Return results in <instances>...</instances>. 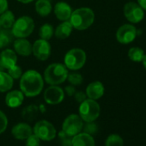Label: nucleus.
Listing matches in <instances>:
<instances>
[{
  "instance_id": "obj_1",
  "label": "nucleus",
  "mask_w": 146,
  "mask_h": 146,
  "mask_svg": "<svg viewBox=\"0 0 146 146\" xmlns=\"http://www.w3.org/2000/svg\"><path fill=\"white\" fill-rule=\"evenodd\" d=\"M44 87V80L40 73L35 70L24 72L20 79V89L24 96L34 97L40 94Z\"/></svg>"
},
{
  "instance_id": "obj_2",
  "label": "nucleus",
  "mask_w": 146,
  "mask_h": 146,
  "mask_svg": "<svg viewBox=\"0 0 146 146\" xmlns=\"http://www.w3.org/2000/svg\"><path fill=\"white\" fill-rule=\"evenodd\" d=\"M95 21L94 11L86 7L77 9L72 11L70 17V22L73 27L78 30H85L89 29Z\"/></svg>"
},
{
  "instance_id": "obj_3",
  "label": "nucleus",
  "mask_w": 146,
  "mask_h": 146,
  "mask_svg": "<svg viewBox=\"0 0 146 146\" xmlns=\"http://www.w3.org/2000/svg\"><path fill=\"white\" fill-rule=\"evenodd\" d=\"M68 69L60 63H53L49 64L44 72V78L50 85H58L67 79Z\"/></svg>"
},
{
  "instance_id": "obj_4",
  "label": "nucleus",
  "mask_w": 146,
  "mask_h": 146,
  "mask_svg": "<svg viewBox=\"0 0 146 146\" xmlns=\"http://www.w3.org/2000/svg\"><path fill=\"white\" fill-rule=\"evenodd\" d=\"M86 62V53L81 48H72L64 56V65L68 70L81 69Z\"/></svg>"
},
{
  "instance_id": "obj_5",
  "label": "nucleus",
  "mask_w": 146,
  "mask_h": 146,
  "mask_svg": "<svg viewBox=\"0 0 146 146\" xmlns=\"http://www.w3.org/2000/svg\"><path fill=\"white\" fill-rule=\"evenodd\" d=\"M100 112V105L95 100L86 99L85 101L80 103L79 116L86 123L95 121L99 117Z\"/></svg>"
},
{
  "instance_id": "obj_6",
  "label": "nucleus",
  "mask_w": 146,
  "mask_h": 146,
  "mask_svg": "<svg viewBox=\"0 0 146 146\" xmlns=\"http://www.w3.org/2000/svg\"><path fill=\"white\" fill-rule=\"evenodd\" d=\"M34 29V20L29 17L24 16L15 21L11 28V32L17 38H26L33 33Z\"/></svg>"
},
{
  "instance_id": "obj_7",
  "label": "nucleus",
  "mask_w": 146,
  "mask_h": 146,
  "mask_svg": "<svg viewBox=\"0 0 146 146\" xmlns=\"http://www.w3.org/2000/svg\"><path fill=\"white\" fill-rule=\"evenodd\" d=\"M34 133L40 139L44 141L52 140L56 137V129L47 120L38 121L34 127Z\"/></svg>"
},
{
  "instance_id": "obj_8",
  "label": "nucleus",
  "mask_w": 146,
  "mask_h": 146,
  "mask_svg": "<svg viewBox=\"0 0 146 146\" xmlns=\"http://www.w3.org/2000/svg\"><path fill=\"white\" fill-rule=\"evenodd\" d=\"M84 128V123L81 117L78 114H70L64 121L62 129L69 136L74 137L81 132Z\"/></svg>"
},
{
  "instance_id": "obj_9",
  "label": "nucleus",
  "mask_w": 146,
  "mask_h": 146,
  "mask_svg": "<svg viewBox=\"0 0 146 146\" xmlns=\"http://www.w3.org/2000/svg\"><path fill=\"white\" fill-rule=\"evenodd\" d=\"M124 15L125 18L132 23H137L141 22L144 17L143 10L138 5L133 2L127 3L125 5Z\"/></svg>"
},
{
  "instance_id": "obj_10",
  "label": "nucleus",
  "mask_w": 146,
  "mask_h": 146,
  "mask_svg": "<svg viewBox=\"0 0 146 146\" xmlns=\"http://www.w3.org/2000/svg\"><path fill=\"white\" fill-rule=\"evenodd\" d=\"M32 53L39 60H46L51 55L50 43L42 39L37 40L32 46Z\"/></svg>"
},
{
  "instance_id": "obj_11",
  "label": "nucleus",
  "mask_w": 146,
  "mask_h": 146,
  "mask_svg": "<svg viewBox=\"0 0 146 146\" xmlns=\"http://www.w3.org/2000/svg\"><path fill=\"white\" fill-rule=\"evenodd\" d=\"M137 36V30L134 26L131 24H125L119 28L116 33L117 40L121 44H129L135 40Z\"/></svg>"
},
{
  "instance_id": "obj_12",
  "label": "nucleus",
  "mask_w": 146,
  "mask_h": 146,
  "mask_svg": "<svg viewBox=\"0 0 146 146\" xmlns=\"http://www.w3.org/2000/svg\"><path fill=\"white\" fill-rule=\"evenodd\" d=\"M64 98V92L58 85H51L44 92V99L50 105H57L63 102Z\"/></svg>"
},
{
  "instance_id": "obj_13",
  "label": "nucleus",
  "mask_w": 146,
  "mask_h": 146,
  "mask_svg": "<svg viewBox=\"0 0 146 146\" xmlns=\"http://www.w3.org/2000/svg\"><path fill=\"white\" fill-rule=\"evenodd\" d=\"M104 91L105 89L103 84L99 81H96L88 85L86 89V96L87 97H89V99L96 101L102 97V96L104 95Z\"/></svg>"
},
{
  "instance_id": "obj_14",
  "label": "nucleus",
  "mask_w": 146,
  "mask_h": 146,
  "mask_svg": "<svg viewBox=\"0 0 146 146\" xmlns=\"http://www.w3.org/2000/svg\"><path fill=\"white\" fill-rule=\"evenodd\" d=\"M71 7L65 2H58L54 6V14L60 21H68L71 16Z\"/></svg>"
},
{
  "instance_id": "obj_15",
  "label": "nucleus",
  "mask_w": 146,
  "mask_h": 146,
  "mask_svg": "<svg viewBox=\"0 0 146 146\" xmlns=\"http://www.w3.org/2000/svg\"><path fill=\"white\" fill-rule=\"evenodd\" d=\"M32 132H33V130L31 126L26 123H19L16 125L11 130V133L13 137L20 140L27 139L32 134Z\"/></svg>"
},
{
  "instance_id": "obj_16",
  "label": "nucleus",
  "mask_w": 146,
  "mask_h": 146,
  "mask_svg": "<svg viewBox=\"0 0 146 146\" xmlns=\"http://www.w3.org/2000/svg\"><path fill=\"white\" fill-rule=\"evenodd\" d=\"M0 62L2 63L5 69H10L11 67L17 64V56L15 51L11 49H5L0 53Z\"/></svg>"
},
{
  "instance_id": "obj_17",
  "label": "nucleus",
  "mask_w": 146,
  "mask_h": 146,
  "mask_svg": "<svg viewBox=\"0 0 146 146\" xmlns=\"http://www.w3.org/2000/svg\"><path fill=\"white\" fill-rule=\"evenodd\" d=\"M24 100V95L21 90H12L6 95L5 103L11 108H18Z\"/></svg>"
},
{
  "instance_id": "obj_18",
  "label": "nucleus",
  "mask_w": 146,
  "mask_h": 146,
  "mask_svg": "<svg viewBox=\"0 0 146 146\" xmlns=\"http://www.w3.org/2000/svg\"><path fill=\"white\" fill-rule=\"evenodd\" d=\"M72 146H96V143L92 135L80 132L72 137Z\"/></svg>"
},
{
  "instance_id": "obj_19",
  "label": "nucleus",
  "mask_w": 146,
  "mask_h": 146,
  "mask_svg": "<svg viewBox=\"0 0 146 146\" xmlns=\"http://www.w3.org/2000/svg\"><path fill=\"white\" fill-rule=\"evenodd\" d=\"M15 52L19 55L27 57L32 53V45L25 38H18L14 42Z\"/></svg>"
},
{
  "instance_id": "obj_20",
  "label": "nucleus",
  "mask_w": 146,
  "mask_h": 146,
  "mask_svg": "<svg viewBox=\"0 0 146 146\" xmlns=\"http://www.w3.org/2000/svg\"><path fill=\"white\" fill-rule=\"evenodd\" d=\"M73 27L70 23V22L68 21H64L63 23H61L56 29L54 35L55 36L59 39V40H64L66 38H68L71 32H72Z\"/></svg>"
},
{
  "instance_id": "obj_21",
  "label": "nucleus",
  "mask_w": 146,
  "mask_h": 146,
  "mask_svg": "<svg viewBox=\"0 0 146 146\" xmlns=\"http://www.w3.org/2000/svg\"><path fill=\"white\" fill-rule=\"evenodd\" d=\"M35 11L40 17H47L52 11V5L49 0H38L35 4Z\"/></svg>"
},
{
  "instance_id": "obj_22",
  "label": "nucleus",
  "mask_w": 146,
  "mask_h": 146,
  "mask_svg": "<svg viewBox=\"0 0 146 146\" xmlns=\"http://www.w3.org/2000/svg\"><path fill=\"white\" fill-rule=\"evenodd\" d=\"M14 79L9 75V73L0 71V92H6L13 87Z\"/></svg>"
},
{
  "instance_id": "obj_23",
  "label": "nucleus",
  "mask_w": 146,
  "mask_h": 146,
  "mask_svg": "<svg viewBox=\"0 0 146 146\" xmlns=\"http://www.w3.org/2000/svg\"><path fill=\"white\" fill-rule=\"evenodd\" d=\"M15 21V16L13 12L11 11L7 10L0 16V24H1V27H3L4 29H11Z\"/></svg>"
},
{
  "instance_id": "obj_24",
  "label": "nucleus",
  "mask_w": 146,
  "mask_h": 146,
  "mask_svg": "<svg viewBox=\"0 0 146 146\" xmlns=\"http://www.w3.org/2000/svg\"><path fill=\"white\" fill-rule=\"evenodd\" d=\"M13 34L11 30L4 29L0 30V48H5L12 42Z\"/></svg>"
},
{
  "instance_id": "obj_25",
  "label": "nucleus",
  "mask_w": 146,
  "mask_h": 146,
  "mask_svg": "<svg viewBox=\"0 0 146 146\" xmlns=\"http://www.w3.org/2000/svg\"><path fill=\"white\" fill-rule=\"evenodd\" d=\"M38 114V108L35 105H30L26 107L23 112H22V116L25 120L28 121H33Z\"/></svg>"
},
{
  "instance_id": "obj_26",
  "label": "nucleus",
  "mask_w": 146,
  "mask_h": 146,
  "mask_svg": "<svg viewBox=\"0 0 146 146\" xmlns=\"http://www.w3.org/2000/svg\"><path fill=\"white\" fill-rule=\"evenodd\" d=\"M54 34V30H53V27L51 24L46 23L44 25H42L39 31V35L40 39L45 40H48L52 38V36Z\"/></svg>"
},
{
  "instance_id": "obj_27",
  "label": "nucleus",
  "mask_w": 146,
  "mask_h": 146,
  "mask_svg": "<svg viewBox=\"0 0 146 146\" xmlns=\"http://www.w3.org/2000/svg\"><path fill=\"white\" fill-rule=\"evenodd\" d=\"M143 51L139 47H131L128 52V57L134 62H141L144 57Z\"/></svg>"
},
{
  "instance_id": "obj_28",
  "label": "nucleus",
  "mask_w": 146,
  "mask_h": 146,
  "mask_svg": "<svg viewBox=\"0 0 146 146\" xmlns=\"http://www.w3.org/2000/svg\"><path fill=\"white\" fill-rule=\"evenodd\" d=\"M105 146H124V140L118 134H111L106 139Z\"/></svg>"
},
{
  "instance_id": "obj_29",
  "label": "nucleus",
  "mask_w": 146,
  "mask_h": 146,
  "mask_svg": "<svg viewBox=\"0 0 146 146\" xmlns=\"http://www.w3.org/2000/svg\"><path fill=\"white\" fill-rule=\"evenodd\" d=\"M69 81V83L71 85H80L83 83V77L81 74L77 72H72V73H68V76H67V79Z\"/></svg>"
},
{
  "instance_id": "obj_30",
  "label": "nucleus",
  "mask_w": 146,
  "mask_h": 146,
  "mask_svg": "<svg viewBox=\"0 0 146 146\" xmlns=\"http://www.w3.org/2000/svg\"><path fill=\"white\" fill-rule=\"evenodd\" d=\"M72 137L66 134L63 130L58 134V140L61 146H72Z\"/></svg>"
},
{
  "instance_id": "obj_31",
  "label": "nucleus",
  "mask_w": 146,
  "mask_h": 146,
  "mask_svg": "<svg viewBox=\"0 0 146 146\" xmlns=\"http://www.w3.org/2000/svg\"><path fill=\"white\" fill-rule=\"evenodd\" d=\"M8 73L13 79H18L21 78L23 75V69L19 65L15 64L14 66L8 69Z\"/></svg>"
},
{
  "instance_id": "obj_32",
  "label": "nucleus",
  "mask_w": 146,
  "mask_h": 146,
  "mask_svg": "<svg viewBox=\"0 0 146 146\" xmlns=\"http://www.w3.org/2000/svg\"><path fill=\"white\" fill-rule=\"evenodd\" d=\"M84 132H86L90 135H93L95 133L97 132L98 131V126L96 124L94 123V121L92 122H87V124L84 125Z\"/></svg>"
},
{
  "instance_id": "obj_33",
  "label": "nucleus",
  "mask_w": 146,
  "mask_h": 146,
  "mask_svg": "<svg viewBox=\"0 0 146 146\" xmlns=\"http://www.w3.org/2000/svg\"><path fill=\"white\" fill-rule=\"evenodd\" d=\"M8 125V119L4 112L0 110V134L3 133Z\"/></svg>"
},
{
  "instance_id": "obj_34",
  "label": "nucleus",
  "mask_w": 146,
  "mask_h": 146,
  "mask_svg": "<svg viewBox=\"0 0 146 146\" xmlns=\"http://www.w3.org/2000/svg\"><path fill=\"white\" fill-rule=\"evenodd\" d=\"M26 146H40V139L34 133L26 139Z\"/></svg>"
},
{
  "instance_id": "obj_35",
  "label": "nucleus",
  "mask_w": 146,
  "mask_h": 146,
  "mask_svg": "<svg viewBox=\"0 0 146 146\" xmlns=\"http://www.w3.org/2000/svg\"><path fill=\"white\" fill-rule=\"evenodd\" d=\"M74 96H75V100H76L78 102H79V103L83 102L84 101H85V100L87 99L86 94L84 93V92H82V91L76 92V93L74 94Z\"/></svg>"
},
{
  "instance_id": "obj_36",
  "label": "nucleus",
  "mask_w": 146,
  "mask_h": 146,
  "mask_svg": "<svg viewBox=\"0 0 146 146\" xmlns=\"http://www.w3.org/2000/svg\"><path fill=\"white\" fill-rule=\"evenodd\" d=\"M8 10V1L7 0H0V15Z\"/></svg>"
},
{
  "instance_id": "obj_37",
  "label": "nucleus",
  "mask_w": 146,
  "mask_h": 146,
  "mask_svg": "<svg viewBox=\"0 0 146 146\" xmlns=\"http://www.w3.org/2000/svg\"><path fill=\"white\" fill-rule=\"evenodd\" d=\"M64 90H65L66 94H67L69 96H74V94L76 93V90H75V88L73 87V86H67V87L65 88Z\"/></svg>"
},
{
  "instance_id": "obj_38",
  "label": "nucleus",
  "mask_w": 146,
  "mask_h": 146,
  "mask_svg": "<svg viewBox=\"0 0 146 146\" xmlns=\"http://www.w3.org/2000/svg\"><path fill=\"white\" fill-rule=\"evenodd\" d=\"M138 5L143 9L146 11V0H137Z\"/></svg>"
},
{
  "instance_id": "obj_39",
  "label": "nucleus",
  "mask_w": 146,
  "mask_h": 146,
  "mask_svg": "<svg viewBox=\"0 0 146 146\" xmlns=\"http://www.w3.org/2000/svg\"><path fill=\"white\" fill-rule=\"evenodd\" d=\"M17 1L20 2V3H23V4H29V3L33 2L34 0H17Z\"/></svg>"
},
{
  "instance_id": "obj_40",
  "label": "nucleus",
  "mask_w": 146,
  "mask_h": 146,
  "mask_svg": "<svg viewBox=\"0 0 146 146\" xmlns=\"http://www.w3.org/2000/svg\"><path fill=\"white\" fill-rule=\"evenodd\" d=\"M143 64L144 68L146 69V55H144V57H143Z\"/></svg>"
},
{
  "instance_id": "obj_41",
  "label": "nucleus",
  "mask_w": 146,
  "mask_h": 146,
  "mask_svg": "<svg viewBox=\"0 0 146 146\" xmlns=\"http://www.w3.org/2000/svg\"><path fill=\"white\" fill-rule=\"evenodd\" d=\"M5 70V68L4 67V65L2 64V63L0 62V71H4Z\"/></svg>"
},
{
  "instance_id": "obj_42",
  "label": "nucleus",
  "mask_w": 146,
  "mask_h": 146,
  "mask_svg": "<svg viewBox=\"0 0 146 146\" xmlns=\"http://www.w3.org/2000/svg\"><path fill=\"white\" fill-rule=\"evenodd\" d=\"M0 27H1V24H0Z\"/></svg>"
}]
</instances>
